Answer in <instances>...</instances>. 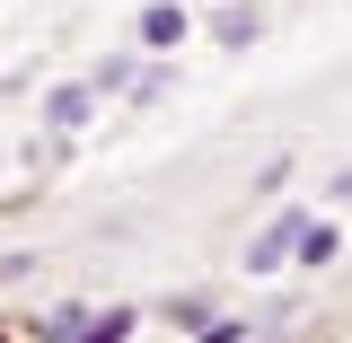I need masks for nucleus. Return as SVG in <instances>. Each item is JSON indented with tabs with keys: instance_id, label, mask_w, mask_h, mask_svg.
Returning a JSON list of instances; mask_svg holds the SVG:
<instances>
[{
	"instance_id": "obj_5",
	"label": "nucleus",
	"mask_w": 352,
	"mask_h": 343,
	"mask_svg": "<svg viewBox=\"0 0 352 343\" xmlns=\"http://www.w3.org/2000/svg\"><path fill=\"white\" fill-rule=\"evenodd\" d=\"M97 317L88 300H53L44 317H27V343H80V326Z\"/></svg>"
},
{
	"instance_id": "obj_9",
	"label": "nucleus",
	"mask_w": 352,
	"mask_h": 343,
	"mask_svg": "<svg viewBox=\"0 0 352 343\" xmlns=\"http://www.w3.org/2000/svg\"><path fill=\"white\" fill-rule=\"evenodd\" d=\"M203 317H220V300H212V291H176V300H168V326H185V335H194Z\"/></svg>"
},
{
	"instance_id": "obj_3",
	"label": "nucleus",
	"mask_w": 352,
	"mask_h": 343,
	"mask_svg": "<svg viewBox=\"0 0 352 343\" xmlns=\"http://www.w3.org/2000/svg\"><path fill=\"white\" fill-rule=\"evenodd\" d=\"M300 229H308V212H300V203H282V212H273L256 238H247V256H238V264H247V282L282 273V264H291V247H300Z\"/></svg>"
},
{
	"instance_id": "obj_8",
	"label": "nucleus",
	"mask_w": 352,
	"mask_h": 343,
	"mask_svg": "<svg viewBox=\"0 0 352 343\" xmlns=\"http://www.w3.org/2000/svg\"><path fill=\"white\" fill-rule=\"evenodd\" d=\"M132 335H141V308H124V300L97 308V317L80 326V343H132Z\"/></svg>"
},
{
	"instance_id": "obj_1",
	"label": "nucleus",
	"mask_w": 352,
	"mask_h": 343,
	"mask_svg": "<svg viewBox=\"0 0 352 343\" xmlns=\"http://www.w3.org/2000/svg\"><path fill=\"white\" fill-rule=\"evenodd\" d=\"M97 115H106V97L88 88V71H80V80H53V88L36 97V124H44V132H71V141H80Z\"/></svg>"
},
{
	"instance_id": "obj_13",
	"label": "nucleus",
	"mask_w": 352,
	"mask_h": 343,
	"mask_svg": "<svg viewBox=\"0 0 352 343\" xmlns=\"http://www.w3.org/2000/svg\"><path fill=\"white\" fill-rule=\"evenodd\" d=\"M0 343H9V326H0Z\"/></svg>"
},
{
	"instance_id": "obj_12",
	"label": "nucleus",
	"mask_w": 352,
	"mask_h": 343,
	"mask_svg": "<svg viewBox=\"0 0 352 343\" xmlns=\"http://www.w3.org/2000/svg\"><path fill=\"white\" fill-rule=\"evenodd\" d=\"M326 194H335V203H352V168H344V176H335V185H326Z\"/></svg>"
},
{
	"instance_id": "obj_6",
	"label": "nucleus",
	"mask_w": 352,
	"mask_h": 343,
	"mask_svg": "<svg viewBox=\"0 0 352 343\" xmlns=\"http://www.w3.org/2000/svg\"><path fill=\"white\" fill-rule=\"evenodd\" d=\"M335 256H344V229H335V220H317V212H308V229H300V247H291V264H308V273H326Z\"/></svg>"
},
{
	"instance_id": "obj_4",
	"label": "nucleus",
	"mask_w": 352,
	"mask_h": 343,
	"mask_svg": "<svg viewBox=\"0 0 352 343\" xmlns=\"http://www.w3.org/2000/svg\"><path fill=\"white\" fill-rule=\"evenodd\" d=\"M212 44H220V53H247V44H264V9H256V0H229V9L212 18Z\"/></svg>"
},
{
	"instance_id": "obj_7",
	"label": "nucleus",
	"mask_w": 352,
	"mask_h": 343,
	"mask_svg": "<svg viewBox=\"0 0 352 343\" xmlns=\"http://www.w3.org/2000/svg\"><path fill=\"white\" fill-rule=\"evenodd\" d=\"M141 62H150V53H132V44H124V53H106V62H88V88H97V97H124Z\"/></svg>"
},
{
	"instance_id": "obj_11",
	"label": "nucleus",
	"mask_w": 352,
	"mask_h": 343,
	"mask_svg": "<svg viewBox=\"0 0 352 343\" xmlns=\"http://www.w3.org/2000/svg\"><path fill=\"white\" fill-rule=\"evenodd\" d=\"M282 185H291V159H264V168H256V185H247V194H256V203H282Z\"/></svg>"
},
{
	"instance_id": "obj_10",
	"label": "nucleus",
	"mask_w": 352,
	"mask_h": 343,
	"mask_svg": "<svg viewBox=\"0 0 352 343\" xmlns=\"http://www.w3.org/2000/svg\"><path fill=\"white\" fill-rule=\"evenodd\" d=\"M194 343H256V326H247V317H203Z\"/></svg>"
},
{
	"instance_id": "obj_2",
	"label": "nucleus",
	"mask_w": 352,
	"mask_h": 343,
	"mask_svg": "<svg viewBox=\"0 0 352 343\" xmlns=\"http://www.w3.org/2000/svg\"><path fill=\"white\" fill-rule=\"evenodd\" d=\"M185 36H194V9H185V0H141V9H132V53L168 62Z\"/></svg>"
}]
</instances>
